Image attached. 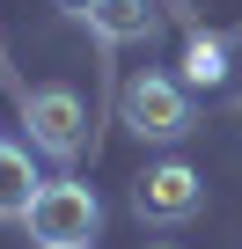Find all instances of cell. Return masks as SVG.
Masks as SVG:
<instances>
[{
  "mask_svg": "<svg viewBox=\"0 0 242 249\" xmlns=\"http://www.w3.org/2000/svg\"><path fill=\"white\" fill-rule=\"evenodd\" d=\"M37 169H30V154L22 147H8L0 140V220H30V205H37Z\"/></svg>",
  "mask_w": 242,
  "mask_h": 249,
  "instance_id": "8992f818",
  "label": "cell"
},
{
  "mask_svg": "<svg viewBox=\"0 0 242 249\" xmlns=\"http://www.w3.org/2000/svg\"><path fill=\"white\" fill-rule=\"evenodd\" d=\"M220 73H227V44H220V37H191V52H184V81L213 88Z\"/></svg>",
  "mask_w": 242,
  "mask_h": 249,
  "instance_id": "52a82bcc",
  "label": "cell"
},
{
  "mask_svg": "<svg viewBox=\"0 0 242 249\" xmlns=\"http://www.w3.org/2000/svg\"><path fill=\"white\" fill-rule=\"evenodd\" d=\"M22 124H30V147L52 161H81L88 154V103L74 88H30L22 95Z\"/></svg>",
  "mask_w": 242,
  "mask_h": 249,
  "instance_id": "7a4b0ae2",
  "label": "cell"
},
{
  "mask_svg": "<svg viewBox=\"0 0 242 249\" xmlns=\"http://www.w3.org/2000/svg\"><path fill=\"white\" fill-rule=\"evenodd\" d=\"M198 205H205V176H198L191 161H154V169L132 183V213L154 220V227H176V220H191Z\"/></svg>",
  "mask_w": 242,
  "mask_h": 249,
  "instance_id": "3957f363",
  "label": "cell"
},
{
  "mask_svg": "<svg viewBox=\"0 0 242 249\" xmlns=\"http://www.w3.org/2000/svg\"><path fill=\"white\" fill-rule=\"evenodd\" d=\"M103 227V205L88 183H44L37 205H30V242L37 249H88Z\"/></svg>",
  "mask_w": 242,
  "mask_h": 249,
  "instance_id": "6da1fadb",
  "label": "cell"
},
{
  "mask_svg": "<svg viewBox=\"0 0 242 249\" xmlns=\"http://www.w3.org/2000/svg\"><path fill=\"white\" fill-rule=\"evenodd\" d=\"M125 124L140 140H184L191 132V95L169 73H140V81H125Z\"/></svg>",
  "mask_w": 242,
  "mask_h": 249,
  "instance_id": "277c9868",
  "label": "cell"
},
{
  "mask_svg": "<svg viewBox=\"0 0 242 249\" xmlns=\"http://www.w3.org/2000/svg\"><path fill=\"white\" fill-rule=\"evenodd\" d=\"M59 8H66V15H81V22H88V15H95V0H59Z\"/></svg>",
  "mask_w": 242,
  "mask_h": 249,
  "instance_id": "ba28073f",
  "label": "cell"
},
{
  "mask_svg": "<svg viewBox=\"0 0 242 249\" xmlns=\"http://www.w3.org/2000/svg\"><path fill=\"white\" fill-rule=\"evenodd\" d=\"M88 30H95L103 44H147V37L162 30V8H154V0H95Z\"/></svg>",
  "mask_w": 242,
  "mask_h": 249,
  "instance_id": "5b68a950",
  "label": "cell"
}]
</instances>
